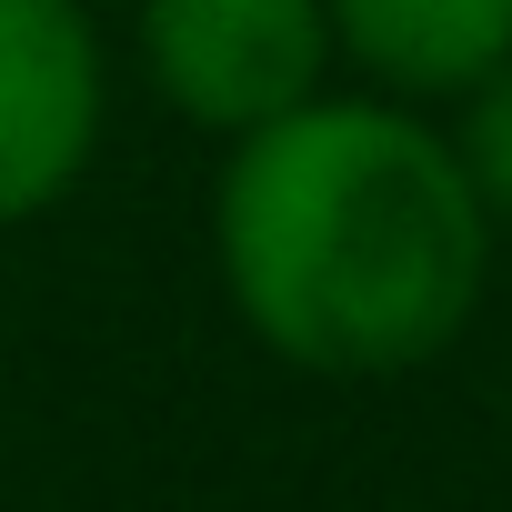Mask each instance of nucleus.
<instances>
[{"instance_id":"nucleus-1","label":"nucleus","mask_w":512,"mask_h":512,"mask_svg":"<svg viewBox=\"0 0 512 512\" xmlns=\"http://www.w3.org/2000/svg\"><path fill=\"white\" fill-rule=\"evenodd\" d=\"M211 262L262 352L322 382H382L462 342L492 282V221L412 101L322 91L231 141Z\"/></svg>"},{"instance_id":"nucleus-3","label":"nucleus","mask_w":512,"mask_h":512,"mask_svg":"<svg viewBox=\"0 0 512 512\" xmlns=\"http://www.w3.org/2000/svg\"><path fill=\"white\" fill-rule=\"evenodd\" d=\"M111 131V41L91 0H0V231L81 191Z\"/></svg>"},{"instance_id":"nucleus-5","label":"nucleus","mask_w":512,"mask_h":512,"mask_svg":"<svg viewBox=\"0 0 512 512\" xmlns=\"http://www.w3.org/2000/svg\"><path fill=\"white\" fill-rule=\"evenodd\" d=\"M452 161H462V181H472V201H482V221L492 231H512V61L502 71H482L462 101H452Z\"/></svg>"},{"instance_id":"nucleus-2","label":"nucleus","mask_w":512,"mask_h":512,"mask_svg":"<svg viewBox=\"0 0 512 512\" xmlns=\"http://www.w3.org/2000/svg\"><path fill=\"white\" fill-rule=\"evenodd\" d=\"M131 61L161 111L191 131H262L332 91V21L322 0H131Z\"/></svg>"},{"instance_id":"nucleus-4","label":"nucleus","mask_w":512,"mask_h":512,"mask_svg":"<svg viewBox=\"0 0 512 512\" xmlns=\"http://www.w3.org/2000/svg\"><path fill=\"white\" fill-rule=\"evenodd\" d=\"M332 51L382 101H462L512 61V0H322Z\"/></svg>"}]
</instances>
